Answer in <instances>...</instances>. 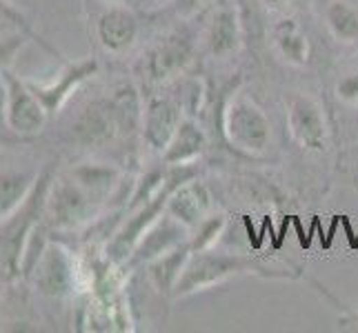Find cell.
I'll use <instances>...</instances> for the list:
<instances>
[{"label":"cell","mask_w":358,"mask_h":333,"mask_svg":"<svg viewBox=\"0 0 358 333\" xmlns=\"http://www.w3.org/2000/svg\"><path fill=\"white\" fill-rule=\"evenodd\" d=\"M54 171L47 167L38 174L31 193L27 195L14 214L0 220V278L11 282L22 276V258L31 233L38 229V222L45 216L47 193L52 187Z\"/></svg>","instance_id":"6da1fadb"},{"label":"cell","mask_w":358,"mask_h":333,"mask_svg":"<svg viewBox=\"0 0 358 333\" xmlns=\"http://www.w3.org/2000/svg\"><path fill=\"white\" fill-rule=\"evenodd\" d=\"M220 127L231 147L245 154H263L271 140V125L254 98L231 94L220 111Z\"/></svg>","instance_id":"7a4b0ae2"},{"label":"cell","mask_w":358,"mask_h":333,"mask_svg":"<svg viewBox=\"0 0 358 333\" xmlns=\"http://www.w3.org/2000/svg\"><path fill=\"white\" fill-rule=\"evenodd\" d=\"M101 207V202H96L76 180L65 174L52 180L43 218L56 231H73L98 220Z\"/></svg>","instance_id":"3957f363"},{"label":"cell","mask_w":358,"mask_h":333,"mask_svg":"<svg viewBox=\"0 0 358 333\" xmlns=\"http://www.w3.org/2000/svg\"><path fill=\"white\" fill-rule=\"evenodd\" d=\"M252 269H254V260H250V258L234 256V253H214L212 249L194 251L176 282L174 295L182 298V295L209 289L225 282L231 276L245 274V271Z\"/></svg>","instance_id":"277c9868"},{"label":"cell","mask_w":358,"mask_h":333,"mask_svg":"<svg viewBox=\"0 0 358 333\" xmlns=\"http://www.w3.org/2000/svg\"><path fill=\"white\" fill-rule=\"evenodd\" d=\"M196 52L194 34L176 29L150 47L138 60L141 76L152 84H167L187 69Z\"/></svg>","instance_id":"5b68a950"},{"label":"cell","mask_w":358,"mask_h":333,"mask_svg":"<svg viewBox=\"0 0 358 333\" xmlns=\"http://www.w3.org/2000/svg\"><path fill=\"white\" fill-rule=\"evenodd\" d=\"M5 82V122L18 135H36L49 118L47 109L29 87L27 80H20L9 69H3Z\"/></svg>","instance_id":"8992f818"},{"label":"cell","mask_w":358,"mask_h":333,"mask_svg":"<svg viewBox=\"0 0 358 333\" xmlns=\"http://www.w3.org/2000/svg\"><path fill=\"white\" fill-rule=\"evenodd\" d=\"M122 133L125 131L120 127V120L109 98L85 105L69 125V138L80 149H103V147L116 142Z\"/></svg>","instance_id":"52a82bcc"},{"label":"cell","mask_w":358,"mask_h":333,"mask_svg":"<svg viewBox=\"0 0 358 333\" xmlns=\"http://www.w3.org/2000/svg\"><path fill=\"white\" fill-rule=\"evenodd\" d=\"M29 278L41 295L47 298H65L78 285V267L65 246L49 242L41 258L36 260Z\"/></svg>","instance_id":"ba28073f"},{"label":"cell","mask_w":358,"mask_h":333,"mask_svg":"<svg viewBox=\"0 0 358 333\" xmlns=\"http://www.w3.org/2000/svg\"><path fill=\"white\" fill-rule=\"evenodd\" d=\"M287 127L296 145L305 151L323 154L327 149L329 129L320 105L305 94H296L287 109Z\"/></svg>","instance_id":"9c48e42d"},{"label":"cell","mask_w":358,"mask_h":333,"mask_svg":"<svg viewBox=\"0 0 358 333\" xmlns=\"http://www.w3.org/2000/svg\"><path fill=\"white\" fill-rule=\"evenodd\" d=\"M96 71H98L96 60L85 58V60H76V63H69L52 80H38V82L27 80V82H29L31 91L38 96L43 107L47 109V114L54 116L69 103V98L73 96V91L80 89L83 82H87L90 78L96 76Z\"/></svg>","instance_id":"30bf717a"},{"label":"cell","mask_w":358,"mask_h":333,"mask_svg":"<svg viewBox=\"0 0 358 333\" xmlns=\"http://www.w3.org/2000/svg\"><path fill=\"white\" fill-rule=\"evenodd\" d=\"M182 122V105L176 103L174 98H165V96H152L150 101L145 103L143 109V140L150 147L152 151L163 156L167 149V145L174 138L176 129Z\"/></svg>","instance_id":"8fae6325"},{"label":"cell","mask_w":358,"mask_h":333,"mask_svg":"<svg viewBox=\"0 0 358 333\" xmlns=\"http://www.w3.org/2000/svg\"><path fill=\"white\" fill-rule=\"evenodd\" d=\"M138 16L129 5H107L96 20V40L107 54H125L138 38Z\"/></svg>","instance_id":"7c38bea8"},{"label":"cell","mask_w":358,"mask_h":333,"mask_svg":"<svg viewBox=\"0 0 358 333\" xmlns=\"http://www.w3.org/2000/svg\"><path fill=\"white\" fill-rule=\"evenodd\" d=\"M189 231H192L189 227H185L180 220H176L174 216L165 212L141 238L138 246H136L131 258L127 260V267L147 265V262H152L154 258L171 251L174 246H178L182 242H187Z\"/></svg>","instance_id":"4fadbf2b"},{"label":"cell","mask_w":358,"mask_h":333,"mask_svg":"<svg viewBox=\"0 0 358 333\" xmlns=\"http://www.w3.org/2000/svg\"><path fill=\"white\" fill-rule=\"evenodd\" d=\"M165 212L194 231L209 214H212V193H209L205 182H201L199 178H192L187 182H182L180 187L169 195Z\"/></svg>","instance_id":"5bb4252c"},{"label":"cell","mask_w":358,"mask_h":333,"mask_svg":"<svg viewBox=\"0 0 358 333\" xmlns=\"http://www.w3.org/2000/svg\"><path fill=\"white\" fill-rule=\"evenodd\" d=\"M205 47L214 58H227L241 47V22L236 9L218 7L205 29Z\"/></svg>","instance_id":"9a60e30c"},{"label":"cell","mask_w":358,"mask_h":333,"mask_svg":"<svg viewBox=\"0 0 358 333\" xmlns=\"http://www.w3.org/2000/svg\"><path fill=\"white\" fill-rule=\"evenodd\" d=\"M69 176L76 180L80 187L87 191L96 202L105 205L120 187L122 171L107 163H83L69 171Z\"/></svg>","instance_id":"2e32d148"},{"label":"cell","mask_w":358,"mask_h":333,"mask_svg":"<svg viewBox=\"0 0 358 333\" xmlns=\"http://www.w3.org/2000/svg\"><path fill=\"white\" fill-rule=\"evenodd\" d=\"M207 147L205 131L196 120L182 118L180 127L176 129L174 138L163 151V163L174 167V165H194L199 160Z\"/></svg>","instance_id":"e0dca14e"},{"label":"cell","mask_w":358,"mask_h":333,"mask_svg":"<svg viewBox=\"0 0 358 333\" xmlns=\"http://www.w3.org/2000/svg\"><path fill=\"white\" fill-rule=\"evenodd\" d=\"M271 40H274L276 52L285 63L294 67H305L310 63L312 49L310 40H307V34L301 29V24L292 20V18H282L274 24L271 29Z\"/></svg>","instance_id":"ac0fdd59"},{"label":"cell","mask_w":358,"mask_h":333,"mask_svg":"<svg viewBox=\"0 0 358 333\" xmlns=\"http://www.w3.org/2000/svg\"><path fill=\"white\" fill-rule=\"evenodd\" d=\"M192 256V244L189 240L174 246L171 251L154 258L152 262H147V271H150V280L160 293H174L176 282L182 274L185 265H187Z\"/></svg>","instance_id":"d6986e66"},{"label":"cell","mask_w":358,"mask_h":333,"mask_svg":"<svg viewBox=\"0 0 358 333\" xmlns=\"http://www.w3.org/2000/svg\"><path fill=\"white\" fill-rule=\"evenodd\" d=\"M36 180H38V174H27V171H3L0 174V220L11 216L27 200Z\"/></svg>","instance_id":"ffe728a7"},{"label":"cell","mask_w":358,"mask_h":333,"mask_svg":"<svg viewBox=\"0 0 358 333\" xmlns=\"http://www.w3.org/2000/svg\"><path fill=\"white\" fill-rule=\"evenodd\" d=\"M325 24L338 43L358 40V7L350 0H329L325 7Z\"/></svg>","instance_id":"44dd1931"},{"label":"cell","mask_w":358,"mask_h":333,"mask_svg":"<svg viewBox=\"0 0 358 333\" xmlns=\"http://www.w3.org/2000/svg\"><path fill=\"white\" fill-rule=\"evenodd\" d=\"M109 103H112L116 116L120 120V127L125 133H131L136 127H141L143 122V98L138 94V89L134 84H120L109 96Z\"/></svg>","instance_id":"7402d4cb"},{"label":"cell","mask_w":358,"mask_h":333,"mask_svg":"<svg viewBox=\"0 0 358 333\" xmlns=\"http://www.w3.org/2000/svg\"><path fill=\"white\" fill-rule=\"evenodd\" d=\"M227 220L220 214H209L199 227L194 229V236H189V244H192V253L194 251H205L212 249V246L218 242L220 233L225 231Z\"/></svg>","instance_id":"603a6c76"},{"label":"cell","mask_w":358,"mask_h":333,"mask_svg":"<svg viewBox=\"0 0 358 333\" xmlns=\"http://www.w3.org/2000/svg\"><path fill=\"white\" fill-rule=\"evenodd\" d=\"M29 34L31 38H36V34L31 31L27 18L20 11L18 5L9 3V0H0V36L3 34Z\"/></svg>","instance_id":"cb8c5ba5"},{"label":"cell","mask_w":358,"mask_h":333,"mask_svg":"<svg viewBox=\"0 0 358 333\" xmlns=\"http://www.w3.org/2000/svg\"><path fill=\"white\" fill-rule=\"evenodd\" d=\"M29 38H31L29 34H20V31L0 36V71L11 67V63L16 60L18 52L24 47V43H27Z\"/></svg>","instance_id":"d4e9b609"},{"label":"cell","mask_w":358,"mask_h":333,"mask_svg":"<svg viewBox=\"0 0 358 333\" xmlns=\"http://www.w3.org/2000/svg\"><path fill=\"white\" fill-rule=\"evenodd\" d=\"M336 96L348 105H358V71H350L336 82Z\"/></svg>","instance_id":"484cf974"},{"label":"cell","mask_w":358,"mask_h":333,"mask_svg":"<svg viewBox=\"0 0 358 333\" xmlns=\"http://www.w3.org/2000/svg\"><path fill=\"white\" fill-rule=\"evenodd\" d=\"M178 3H182V9L192 11V9H199L207 3H212V0H178Z\"/></svg>","instance_id":"4316f807"},{"label":"cell","mask_w":358,"mask_h":333,"mask_svg":"<svg viewBox=\"0 0 358 333\" xmlns=\"http://www.w3.org/2000/svg\"><path fill=\"white\" fill-rule=\"evenodd\" d=\"M5 109V82H3V73H0V111Z\"/></svg>","instance_id":"83f0119b"},{"label":"cell","mask_w":358,"mask_h":333,"mask_svg":"<svg viewBox=\"0 0 358 333\" xmlns=\"http://www.w3.org/2000/svg\"><path fill=\"white\" fill-rule=\"evenodd\" d=\"M105 5H129V0H103Z\"/></svg>","instance_id":"f1b7e54d"},{"label":"cell","mask_w":358,"mask_h":333,"mask_svg":"<svg viewBox=\"0 0 358 333\" xmlns=\"http://www.w3.org/2000/svg\"><path fill=\"white\" fill-rule=\"evenodd\" d=\"M267 3H271V5H287V3H292V0H267Z\"/></svg>","instance_id":"f546056e"},{"label":"cell","mask_w":358,"mask_h":333,"mask_svg":"<svg viewBox=\"0 0 358 333\" xmlns=\"http://www.w3.org/2000/svg\"><path fill=\"white\" fill-rule=\"evenodd\" d=\"M9 3H14V5H18V7H20V5L24 3V0H9Z\"/></svg>","instance_id":"4dcf8cb0"},{"label":"cell","mask_w":358,"mask_h":333,"mask_svg":"<svg viewBox=\"0 0 358 333\" xmlns=\"http://www.w3.org/2000/svg\"><path fill=\"white\" fill-rule=\"evenodd\" d=\"M156 3H169V0H156Z\"/></svg>","instance_id":"1f68e13d"},{"label":"cell","mask_w":358,"mask_h":333,"mask_svg":"<svg viewBox=\"0 0 358 333\" xmlns=\"http://www.w3.org/2000/svg\"><path fill=\"white\" fill-rule=\"evenodd\" d=\"M356 323H358V318H356ZM356 329H358V325H356Z\"/></svg>","instance_id":"d6a6232c"}]
</instances>
